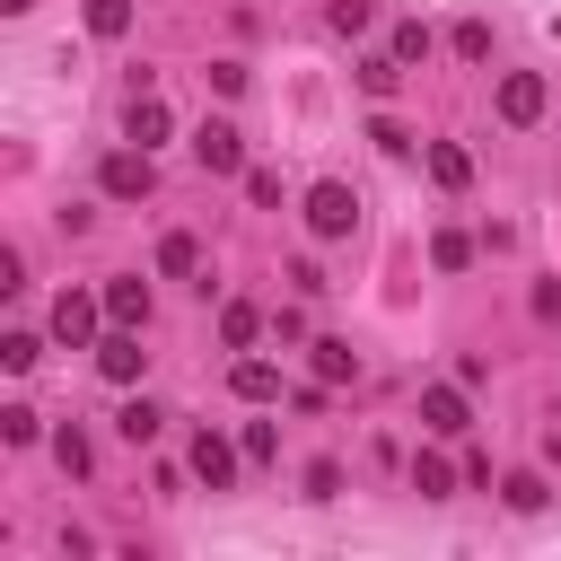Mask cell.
<instances>
[{
	"label": "cell",
	"mask_w": 561,
	"mask_h": 561,
	"mask_svg": "<svg viewBox=\"0 0 561 561\" xmlns=\"http://www.w3.org/2000/svg\"><path fill=\"white\" fill-rule=\"evenodd\" d=\"M307 228H316V237H324V245H333V237H351V228H359V193H351V184H333V175H324V184H316V193H307Z\"/></svg>",
	"instance_id": "1"
},
{
	"label": "cell",
	"mask_w": 561,
	"mask_h": 561,
	"mask_svg": "<svg viewBox=\"0 0 561 561\" xmlns=\"http://www.w3.org/2000/svg\"><path fill=\"white\" fill-rule=\"evenodd\" d=\"M193 167H202V175H237V167H245V131L210 114V123L193 131Z\"/></svg>",
	"instance_id": "2"
},
{
	"label": "cell",
	"mask_w": 561,
	"mask_h": 561,
	"mask_svg": "<svg viewBox=\"0 0 561 561\" xmlns=\"http://www.w3.org/2000/svg\"><path fill=\"white\" fill-rule=\"evenodd\" d=\"M237 465H245V447H228L219 430H193V482H210V491H237Z\"/></svg>",
	"instance_id": "3"
},
{
	"label": "cell",
	"mask_w": 561,
	"mask_h": 561,
	"mask_svg": "<svg viewBox=\"0 0 561 561\" xmlns=\"http://www.w3.org/2000/svg\"><path fill=\"white\" fill-rule=\"evenodd\" d=\"M421 430H438V438H456V430H473V403H465V377H456V386H421Z\"/></svg>",
	"instance_id": "4"
},
{
	"label": "cell",
	"mask_w": 561,
	"mask_h": 561,
	"mask_svg": "<svg viewBox=\"0 0 561 561\" xmlns=\"http://www.w3.org/2000/svg\"><path fill=\"white\" fill-rule=\"evenodd\" d=\"M500 123H508V131L543 123V79H535V70H508V79H500Z\"/></svg>",
	"instance_id": "5"
},
{
	"label": "cell",
	"mask_w": 561,
	"mask_h": 561,
	"mask_svg": "<svg viewBox=\"0 0 561 561\" xmlns=\"http://www.w3.org/2000/svg\"><path fill=\"white\" fill-rule=\"evenodd\" d=\"M167 131H175V114H167L149 88H131V105H123V140H131V149H158Z\"/></svg>",
	"instance_id": "6"
},
{
	"label": "cell",
	"mask_w": 561,
	"mask_h": 561,
	"mask_svg": "<svg viewBox=\"0 0 561 561\" xmlns=\"http://www.w3.org/2000/svg\"><path fill=\"white\" fill-rule=\"evenodd\" d=\"M96 368H105L114 386H131V377H149V351H140V333H131V324H114V333L96 342Z\"/></svg>",
	"instance_id": "7"
},
{
	"label": "cell",
	"mask_w": 561,
	"mask_h": 561,
	"mask_svg": "<svg viewBox=\"0 0 561 561\" xmlns=\"http://www.w3.org/2000/svg\"><path fill=\"white\" fill-rule=\"evenodd\" d=\"M149 184H158V167H149V149H114V158H105V193H114V202H140Z\"/></svg>",
	"instance_id": "8"
},
{
	"label": "cell",
	"mask_w": 561,
	"mask_h": 561,
	"mask_svg": "<svg viewBox=\"0 0 561 561\" xmlns=\"http://www.w3.org/2000/svg\"><path fill=\"white\" fill-rule=\"evenodd\" d=\"M96 298H105V324H131V333L149 324V280H131V272H114V280H105Z\"/></svg>",
	"instance_id": "9"
},
{
	"label": "cell",
	"mask_w": 561,
	"mask_h": 561,
	"mask_svg": "<svg viewBox=\"0 0 561 561\" xmlns=\"http://www.w3.org/2000/svg\"><path fill=\"white\" fill-rule=\"evenodd\" d=\"M96 316H105V298H79V289H61V298H53V342H70V351H79V342L96 333Z\"/></svg>",
	"instance_id": "10"
},
{
	"label": "cell",
	"mask_w": 561,
	"mask_h": 561,
	"mask_svg": "<svg viewBox=\"0 0 561 561\" xmlns=\"http://www.w3.org/2000/svg\"><path fill=\"white\" fill-rule=\"evenodd\" d=\"M228 386H237L245 403H280V368H272V359H237V368H228Z\"/></svg>",
	"instance_id": "11"
},
{
	"label": "cell",
	"mask_w": 561,
	"mask_h": 561,
	"mask_svg": "<svg viewBox=\"0 0 561 561\" xmlns=\"http://www.w3.org/2000/svg\"><path fill=\"white\" fill-rule=\"evenodd\" d=\"M114 430H123V438H131V447H149V438H158V430H167V412H158V403H149V394H131V403H123V412H114Z\"/></svg>",
	"instance_id": "12"
},
{
	"label": "cell",
	"mask_w": 561,
	"mask_h": 561,
	"mask_svg": "<svg viewBox=\"0 0 561 561\" xmlns=\"http://www.w3.org/2000/svg\"><path fill=\"white\" fill-rule=\"evenodd\" d=\"M430 175H438L447 193H465V184H473V158H465L456 140H430Z\"/></svg>",
	"instance_id": "13"
},
{
	"label": "cell",
	"mask_w": 561,
	"mask_h": 561,
	"mask_svg": "<svg viewBox=\"0 0 561 561\" xmlns=\"http://www.w3.org/2000/svg\"><path fill=\"white\" fill-rule=\"evenodd\" d=\"M158 272H167V280H193V272H202V245H193L184 228H175V237H158Z\"/></svg>",
	"instance_id": "14"
},
{
	"label": "cell",
	"mask_w": 561,
	"mask_h": 561,
	"mask_svg": "<svg viewBox=\"0 0 561 561\" xmlns=\"http://www.w3.org/2000/svg\"><path fill=\"white\" fill-rule=\"evenodd\" d=\"M412 491H421V500H447V491H456V465L421 447V456H412Z\"/></svg>",
	"instance_id": "15"
},
{
	"label": "cell",
	"mask_w": 561,
	"mask_h": 561,
	"mask_svg": "<svg viewBox=\"0 0 561 561\" xmlns=\"http://www.w3.org/2000/svg\"><path fill=\"white\" fill-rule=\"evenodd\" d=\"M254 333H263V316H254L245 298H228V307H219V342H228V351H245Z\"/></svg>",
	"instance_id": "16"
},
{
	"label": "cell",
	"mask_w": 561,
	"mask_h": 561,
	"mask_svg": "<svg viewBox=\"0 0 561 561\" xmlns=\"http://www.w3.org/2000/svg\"><path fill=\"white\" fill-rule=\"evenodd\" d=\"M359 88H368V96H394V88H403V61H394V53H368V61H359Z\"/></svg>",
	"instance_id": "17"
},
{
	"label": "cell",
	"mask_w": 561,
	"mask_h": 561,
	"mask_svg": "<svg viewBox=\"0 0 561 561\" xmlns=\"http://www.w3.org/2000/svg\"><path fill=\"white\" fill-rule=\"evenodd\" d=\"M430 263H438V272H465V263H473V237H465V228H438V237H430Z\"/></svg>",
	"instance_id": "18"
},
{
	"label": "cell",
	"mask_w": 561,
	"mask_h": 561,
	"mask_svg": "<svg viewBox=\"0 0 561 561\" xmlns=\"http://www.w3.org/2000/svg\"><path fill=\"white\" fill-rule=\"evenodd\" d=\"M316 377H324V386H351V377H359L351 342H316Z\"/></svg>",
	"instance_id": "19"
},
{
	"label": "cell",
	"mask_w": 561,
	"mask_h": 561,
	"mask_svg": "<svg viewBox=\"0 0 561 561\" xmlns=\"http://www.w3.org/2000/svg\"><path fill=\"white\" fill-rule=\"evenodd\" d=\"M88 35H131V0H88Z\"/></svg>",
	"instance_id": "20"
},
{
	"label": "cell",
	"mask_w": 561,
	"mask_h": 561,
	"mask_svg": "<svg viewBox=\"0 0 561 561\" xmlns=\"http://www.w3.org/2000/svg\"><path fill=\"white\" fill-rule=\"evenodd\" d=\"M394 61H403V70H412V61H430V26H421V18H403V26H394Z\"/></svg>",
	"instance_id": "21"
},
{
	"label": "cell",
	"mask_w": 561,
	"mask_h": 561,
	"mask_svg": "<svg viewBox=\"0 0 561 561\" xmlns=\"http://www.w3.org/2000/svg\"><path fill=\"white\" fill-rule=\"evenodd\" d=\"M35 359H44V342H35V333H9V342H0V368H9V377H26Z\"/></svg>",
	"instance_id": "22"
},
{
	"label": "cell",
	"mask_w": 561,
	"mask_h": 561,
	"mask_svg": "<svg viewBox=\"0 0 561 561\" xmlns=\"http://www.w3.org/2000/svg\"><path fill=\"white\" fill-rule=\"evenodd\" d=\"M500 500H508V508H543L552 491H543V473H508V482H500Z\"/></svg>",
	"instance_id": "23"
},
{
	"label": "cell",
	"mask_w": 561,
	"mask_h": 561,
	"mask_svg": "<svg viewBox=\"0 0 561 561\" xmlns=\"http://www.w3.org/2000/svg\"><path fill=\"white\" fill-rule=\"evenodd\" d=\"M368 140H377V149H386V158H412V131H403V123H394V114H377V123H368Z\"/></svg>",
	"instance_id": "24"
},
{
	"label": "cell",
	"mask_w": 561,
	"mask_h": 561,
	"mask_svg": "<svg viewBox=\"0 0 561 561\" xmlns=\"http://www.w3.org/2000/svg\"><path fill=\"white\" fill-rule=\"evenodd\" d=\"M53 456H61V473H88V465H96V447H88L79 430H61V438H53Z\"/></svg>",
	"instance_id": "25"
},
{
	"label": "cell",
	"mask_w": 561,
	"mask_h": 561,
	"mask_svg": "<svg viewBox=\"0 0 561 561\" xmlns=\"http://www.w3.org/2000/svg\"><path fill=\"white\" fill-rule=\"evenodd\" d=\"M456 53H465V61H491V26L465 18V26H456Z\"/></svg>",
	"instance_id": "26"
},
{
	"label": "cell",
	"mask_w": 561,
	"mask_h": 561,
	"mask_svg": "<svg viewBox=\"0 0 561 561\" xmlns=\"http://www.w3.org/2000/svg\"><path fill=\"white\" fill-rule=\"evenodd\" d=\"M0 438H9V447H35V412L9 403V412H0Z\"/></svg>",
	"instance_id": "27"
},
{
	"label": "cell",
	"mask_w": 561,
	"mask_h": 561,
	"mask_svg": "<svg viewBox=\"0 0 561 561\" xmlns=\"http://www.w3.org/2000/svg\"><path fill=\"white\" fill-rule=\"evenodd\" d=\"M333 491H342V465L316 456V465H307V500H333Z\"/></svg>",
	"instance_id": "28"
},
{
	"label": "cell",
	"mask_w": 561,
	"mask_h": 561,
	"mask_svg": "<svg viewBox=\"0 0 561 561\" xmlns=\"http://www.w3.org/2000/svg\"><path fill=\"white\" fill-rule=\"evenodd\" d=\"M324 18H333V35H359V26H368V18H377V9H368V0H333V9H324Z\"/></svg>",
	"instance_id": "29"
},
{
	"label": "cell",
	"mask_w": 561,
	"mask_h": 561,
	"mask_svg": "<svg viewBox=\"0 0 561 561\" xmlns=\"http://www.w3.org/2000/svg\"><path fill=\"white\" fill-rule=\"evenodd\" d=\"M245 202H263V210H272V202H280V175H272V167H245Z\"/></svg>",
	"instance_id": "30"
},
{
	"label": "cell",
	"mask_w": 561,
	"mask_h": 561,
	"mask_svg": "<svg viewBox=\"0 0 561 561\" xmlns=\"http://www.w3.org/2000/svg\"><path fill=\"white\" fill-rule=\"evenodd\" d=\"M237 447H245V465H272V447H280V438H272V421H254Z\"/></svg>",
	"instance_id": "31"
},
{
	"label": "cell",
	"mask_w": 561,
	"mask_h": 561,
	"mask_svg": "<svg viewBox=\"0 0 561 561\" xmlns=\"http://www.w3.org/2000/svg\"><path fill=\"white\" fill-rule=\"evenodd\" d=\"M202 79H210V88H219V96H237V88H245V61H210V70H202Z\"/></svg>",
	"instance_id": "32"
},
{
	"label": "cell",
	"mask_w": 561,
	"mask_h": 561,
	"mask_svg": "<svg viewBox=\"0 0 561 561\" xmlns=\"http://www.w3.org/2000/svg\"><path fill=\"white\" fill-rule=\"evenodd\" d=\"M0 9H9V18H18V9H35V0H0Z\"/></svg>",
	"instance_id": "33"
},
{
	"label": "cell",
	"mask_w": 561,
	"mask_h": 561,
	"mask_svg": "<svg viewBox=\"0 0 561 561\" xmlns=\"http://www.w3.org/2000/svg\"><path fill=\"white\" fill-rule=\"evenodd\" d=\"M552 35H561V9H552Z\"/></svg>",
	"instance_id": "34"
}]
</instances>
